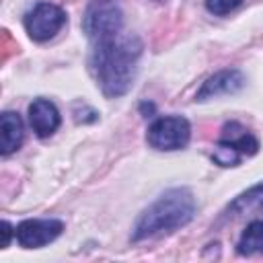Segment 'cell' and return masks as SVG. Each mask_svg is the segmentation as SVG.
<instances>
[{
    "label": "cell",
    "instance_id": "obj_1",
    "mask_svg": "<svg viewBox=\"0 0 263 263\" xmlns=\"http://www.w3.org/2000/svg\"><path fill=\"white\" fill-rule=\"evenodd\" d=\"M142 41L132 33H113L92 41L90 66L105 97H123L136 78Z\"/></svg>",
    "mask_w": 263,
    "mask_h": 263
},
{
    "label": "cell",
    "instance_id": "obj_2",
    "mask_svg": "<svg viewBox=\"0 0 263 263\" xmlns=\"http://www.w3.org/2000/svg\"><path fill=\"white\" fill-rule=\"evenodd\" d=\"M193 216H195L193 193L185 187L168 189L152 205H148V210L140 214L132 230V240L138 242V240L175 232L185 224H189Z\"/></svg>",
    "mask_w": 263,
    "mask_h": 263
},
{
    "label": "cell",
    "instance_id": "obj_3",
    "mask_svg": "<svg viewBox=\"0 0 263 263\" xmlns=\"http://www.w3.org/2000/svg\"><path fill=\"white\" fill-rule=\"evenodd\" d=\"M123 25V12L113 0H95L88 4L82 16V31L90 41L119 33Z\"/></svg>",
    "mask_w": 263,
    "mask_h": 263
},
{
    "label": "cell",
    "instance_id": "obj_4",
    "mask_svg": "<svg viewBox=\"0 0 263 263\" xmlns=\"http://www.w3.org/2000/svg\"><path fill=\"white\" fill-rule=\"evenodd\" d=\"M191 138V125L181 115L158 117L146 134L148 144L154 150H181Z\"/></svg>",
    "mask_w": 263,
    "mask_h": 263
},
{
    "label": "cell",
    "instance_id": "obj_5",
    "mask_svg": "<svg viewBox=\"0 0 263 263\" xmlns=\"http://www.w3.org/2000/svg\"><path fill=\"white\" fill-rule=\"evenodd\" d=\"M66 25V12L51 4L39 2L35 4L25 16V29L33 41H47Z\"/></svg>",
    "mask_w": 263,
    "mask_h": 263
},
{
    "label": "cell",
    "instance_id": "obj_6",
    "mask_svg": "<svg viewBox=\"0 0 263 263\" xmlns=\"http://www.w3.org/2000/svg\"><path fill=\"white\" fill-rule=\"evenodd\" d=\"M64 230V222L55 220V218H31V220H23L16 230L14 236L18 240L21 247L25 249H41L49 242H53Z\"/></svg>",
    "mask_w": 263,
    "mask_h": 263
},
{
    "label": "cell",
    "instance_id": "obj_7",
    "mask_svg": "<svg viewBox=\"0 0 263 263\" xmlns=\"http://www.w3.org/2000/svg\"><path fill=\"white\" fill-rule=\"evenodd\" d=\"M242 86H245V74L240 70L236 68L220 70L201 84V88L197 90V101H208L220 95H232Z\"/></svg>",
    "mask_w": 263,
    "mask_h": 263
},
{
    "label": "cell",
    "instance_id": "obj_8",
    "mask_svg": "<svg viewBox=\"0 0 263 263\" xmlns=\"http://www.w3.org/2000/svg\"><path fill=\"white\" fill-rule=\"evenodd\" d=\"M60 111L47 99H35L29 105V123L39 138H49L60 127Z\"/></svg>",
    "mask_w": 263,
    "mask_h": 263
},
{
    "label": "cell",
    "instance_id": "obj_9",
    "mask_svg": "<svg viewBox=\"0 0 263 263\" xmlns=\"http://www.w3.org/2000/svg\"><path fill=\"white\" fill-rule=\"evenodd\" d=\"M23 136L25 132H23V121L18 113L4 111L0 115V152L8 156L14 150H18L23 144Z\"/></svg>",
    "mask_w": 263,
    "mask_h": 263
},
{
    "label": "cell",
    "instance_id": "obj_10",
    "mask_svg": "<svg viewBox=\"0 0 263 263\" xmlns=\"http://www.w3.org/2000/svg\"><path fill=\"white\" fill-rule=\"evenodd\" d=\"M220 142L230 144L232 148H236L240 154H247V156H251V154H255V152L259 150V142L255 140V136L249 134V132H247L240 123H236V121H230V123L224 125Z\"/></svg>",
    "mask_w": 263,
    "mask_h": 263
},
{
    "label": "cell",
    "instance_id": "obj_11",
    "mask_svg": "<svg viewBox=\"0 0 263 263\" xmlns=\"http://www.w3.org/2000/svg\"><path fill=\"white\" fill-rule=\"evenodd\" d=\"M236 251H238V255H245V257L263 253V220H253L242 230Z\"/></svg>",
    "mask_w": 263,
    "mask_h": 263
},
{
    "label": "cell",
    "instance_id": "obj_12",
    "mask_svg": "<svg viewBox=\"0 0 263 263\" xmlns=\"http://www.w3.org/2000/svg\"><path fill=\"white\" fill-rule=\"evenodd\" d=\"M263 210V183L247 189L245 193H240L230 205H228V216H242L249 212H257Z\"/></svg>",
    "mask_w": 263,
    "mask_h": 263
},
{
    "label": "cell",
    "instance_id": "obj_13",
    "mask_svg": "<svg viewBox=\"0 0 263 263\" xmlns=\"http://www.w3.org/2000/svg\"><path fill=\"white\" fill-rule=\"evenodd\" d=\"M240 156H242V154H240L236 148H232L230 144H226V142H218V146H216V150H214V154H212V158H214L220 166H234V164H238Z\"/></svg>",
    "mask_w": 263,
    "mask_h": 263
},
{
    "label": "cell",
    "instance_id": "obj_14",
    "mask_svg": "<svg viewBox=\"0 0 263 263\" xmlns=\"http://www.w3.org/2000/svg\"><path fill=\"white\" fill-rule=\"evenodd\" d=\"M242 0H205V6L212 14H228L230 10H234Z\"/></svg>",
    "mask_w": 263,
    "mask_h": 263
},
{
    "label": "cell",
    "instance_id": "obj_15",
    "mask_svg": "<svg viewBox=\"0 0 263 263\" xmlns=\"http://www.w3.org/2000/svg\"><path fill=\"white\" fill-rule=\"evenodd\" d=\"M12 224L10 222H2V249H6L8 245H10V236H12Z\"/></svg>",
    "mask_w": 263,
    "mask_h": 263
}]
</instances>
